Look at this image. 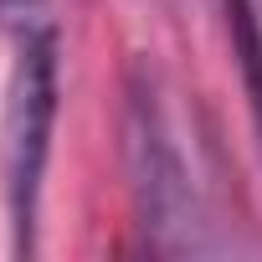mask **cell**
<instances>
[{"label": "cell", "instance_id": "obj_1", "mask_svg": "<svg viewBox=\"0 0 262 262\" xmlns=\"http://www.w3.org/2000/svg\"><path fill=\"white\" fill-rule=\"evenodd\" d=\"M123 165H128V195H134L139 236L160 257H195V252H221L226 242L211 236L201 190L185 170V155L175 144V128L165 118L155 77L139 67L128 77V103H123Z\"/></svg>", "mask_w": 262, "mask_h": 262}, {"label": "cell", "instance_id": "obj_2", "mask_svg": "<svg viewBox=\"0 0 262 262\" xmlns=\"http://www.w3.org/2000/svg\"><path fill=\"white\" fill-rule=\"evenodd\" d=\"M52 123H57V36L26 31L6 82V118H0V165H6V206L16 226V252L36 242V206L41 175L52 155Z\"/></svg>", "mask_w": 262, "mask_h": 262}, {"label": "cell", "instance_id": "obj_3", "mask_svg": "<svg viewBox=\"0 0 262 262\" xmlns=\"http://www.w3.org/2000/svg\"><path fill=\"white\" fill-rule=\"evenodd\" d=\"M221 16H226V36H231V57L242 67V93L252 108V128H257V144H262V16L252 0H221Z\"/></svg>", "mask_w": 262, "mask_h": 262}, {"label": "cell", "instance_id": "obj_4", "mask_svg": "<svg viewBox=\"0 0 262 262\" xmlns=\"http://www.w3.org/2000/svg\"><path fill=\"white\" fill-rule=\"evenodd\" d=\"M36 6H41V0H0V11H16V16L21 11H36Z\"/></svg>", "mask_w": 262, "mask_h": 262}]
</instances>
